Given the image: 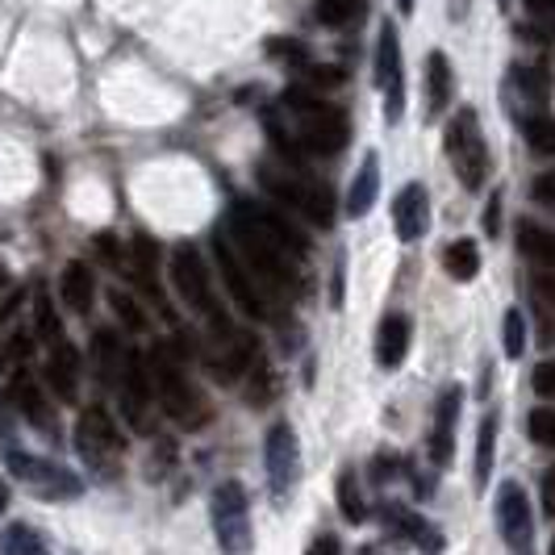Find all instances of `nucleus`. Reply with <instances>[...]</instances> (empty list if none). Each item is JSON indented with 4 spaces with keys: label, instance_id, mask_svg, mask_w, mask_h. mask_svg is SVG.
<instances>
[{
    "label": "nucleus",
    "instance_id": "obj_1",
    "mask_svg": "<svg viewBox=\"0 0 555 555\" xmlns=\"http://www.w3.org/2000/svg\"><path fill=\"white\" fill-rule=\"evenodd\" d=\"M225 238L247 259L263 293H288L301 284V259L309 250V238L284 214L255 201H238L225 218Z\"/></svg>",
    "mask_w": 555,
    "mask_h": 555
},
{
    "label": "nucleus",
    "instance_id": "obj_2",
    "mask_svg": "<svg viewBox=\"0 0 555 555\" xmlns=\"http://www.w3.org/2000/svg\"><path fill=\"white\" fill-rule=\"evenodd\" d=\"M280 109L288 113V130H293V139L301 151L309 155H338L347 142H351V121H347V113L331 105V101H322L318 92H309V88H288L284 96H280Z\"/></svg>",
    "mask_w": 555,
    "mask_h": 555
},
{
    "label": "nucleus",
    "instance_id": "obj_3",
    "mask_svg": "<svg viewBox=\"0 0 555 555\" xmlns=\"http://www.w3.org/2000/svg\"><path fill=\"white\" fill-rule=\"evenodd\" d=\"M142 363H146V376H151V389H155L159 410H164L176 426L201 430V426L209 422V401H205V392L189 380V372L180 367L176 351L164 347V343H155V347L142 356Z\"/></svg>",
    "mask_w": 555,
    "mask_h": 555
},
{
    "label": "nucleus",
    "instance_id": "obj_4",
    "mask_svg": "<svg viewBox=\"0 0 555 555\" xmlns=\"http://www.w3.org/2000/svg\"><path fill=\"white\" fill-rule=\"evenodd\" d=\"M255 176H259V184L268 189V193L284 201L288 209H297L306 222L322 225V230H331L334 225V196L326 184H318V180H309L306 167L297 164H272V159H263V164L255 167Z\"/></svg>",
    "mask_w": 555,
    "mask_h": 555
},
{
    "label": "nucleus",
    "instance_id": "obj_5",
    "mask_svg": "<svg viewBox=\"0 0 555 555\" xmlns=\"http://www.w3.org/2000/svg\"><path fill=\"white\" fill-rule=\"evenodd\" d=\"M76 451L88 464V473H96L101 480H113L121 473V455H126V435L117 430V422L109 417L105 405H88L76 422Z\"/></svg>",
    "mask_w": 555,
    "mask_h": 555
},
{
    "label": "nucleus",
    "instance_id": "obj_6",
    "mask_svg": "<svg viewBox=\"0 0 555 555\" xmlns=\"http://www.w3.org/2000/svg\"><path fill=\"white\" fill-rule=\"evenodd\" d=\"M171 284H176V293H180L184 306L196 309L201 318H209L214 331L230 334V318H225L222 306H218V297H214V284H209V272H205V259H201V250L189 247V243L171 250Z\"/></svg>",
    "mask_w": 555,
    "mask_h": 555
},
{
    "label": "nucleus",
    "instance_id": "obj_7",
    "mask_svg": "<svg viewBox=\"0 0 555 555\" xmlns=\"http://www.w3.org/2000/svg\"><path fill=\"white\" fill-rule=\"evenodd\" d=\"M447 159H451V171L460 176V184L476 193L489 176V146H485V134H480V121H476V109H460L451 121H447Z\"/></svg>",
    "mask_w": 555,
    "mask_h": 555
},
{
    "label": "nucleus",
    "instance_id": "obj_8",
    "mask_svg": "<svg viewBox=\"0 0 555 555\" xmlns=\"http://www.w3.org/2000/svg\"><path fill=\"white\" fill-rule=\"evenodd\" d=\"M214 539L222 555H247L255 534H250L247 514V489L238 480H225L214 489Z\"/></svg>",
    "mask_w": 555,
    "mask_h": 555
},
{
    "label": "nucleus",
    "instance_id": "obj_9",
    "mask_svg": "<svg viewBox=\"0 0 555 555\" xmlns=\"http://www.w3.org/2000/svg\"><path fill=\"white\" fill-rule=\"evenodd\" d=\"M4 464H9V473L22 476L29 489L38 493V498H51V501H72L80 498V476L67 473L63 464H51V460H38V455H29L22 447H9L4 443Z\"/></svg>",
    "mask_w": 555,
    "mask_h": 555
},
{
    "label": "nucleus",
    "instance_id": "obj_10",
    "mask_svg": "<svg viewBox=\"0 0 555 555\" xmlns=\"http://www.w3.org/2000/svg\"><path fill=\"white\" fill-rule=\"evenodd\" d=\"M117 397H121V417L130 422V430L151 435V422H155V389H151L142 351H126L121 380H117Z\"/></svg>",
    "mask_w": 555,
    "mask_h": 555
},
{
    "label": "nucleus",
    "instance_id": "obj_11",
    "mask_svg": "<svg viewBox=\"0 0 555 555\" xmlns=\"http://www.w3.org/2000/svg\"><path fill=\"white\" fill-rule=\"evenodd\" d=\"M214 255H218V272H222V284L230 288V297L238 301L243 313L250 318H268L272 313V301H268V293L255 284V276H247V268L238 263V250L230 247V238H225L222 230L214 234Z\"/></svg>",
    "mask_w": 555,
    "mask_h": 555
},
{
    "label": "nucleus",
    "instance_id": "obj_12",
    "mask_svg": "<svg viewBox=\"0 0 555 555\" xmlns=\"http://www.w3.org/2000/svg\"><path fill=\"white\" fill-rule=\"evenodd\" d=\"M376 83L385 92V117L401 121V113H405V67H401V34L392 22L380 26V42H376Z\"/></svg>",
    "mask_w": 555,
    "mask_h": 555
},
{
    "label": "nucleus",
    "instance_id": "obj_13",
    "mask_svg": "<svg viewBox=\"0 0 555 555\" xmlns=\"http://www.w3.org/2000/svg\"><path fill=\"white\" fill-rule=\"evenodd\" d=\"M498 530L505 539V547L514 555H530V543H534V518H530V501L527 493L509 480L501 485L498 493Z\"/></svg>",
    "mask_w": 555,
    "mask_h": 555
},
{
    "label": "nucleus",
    "instance_id": "obj_14",
    "mask_svg": "<svg viewBox=\"0 0 555 555\" xmlns=\"http://www.w3.org/2000/svg\"><path fill=\"white\" fill-rule=\"evenodd\" d=\"M268 476H272L276 498L293 493V485L301 480V439L288 422H276L268 430Z\"/></svg>",
    "mask_w": 555,
    "mask_h": 555
},
{
    "label": "nucleus",
    "instance_id": "obj_15",
    "mask_svg": "<svg viewBox=\"0 0 555 555\" xmlns=\"http://www.w3.org/2000/svg\"><path fill=\"white\" fill-rule=\"evenodd\" d=\"M9 405L26 417L34 430L55 435V410H51V401H47L42 385L29 376L26 367H17V372H13V380H9Z\"/></svg>",
    "mask_w": 555,
    "mask_h": 555
},
{
    "label": "nucleus",
    "instance_id": "obj_16",
    "mask_svg": "<svg viewBox=\"0 0 555 555\" xmlns=\"http://www.w3.org/2000/svg\"><path fill=\"white\" fill-rule=\"evenodd\" d=\"M460 410H464V389L451 385L435 405V430H430V460L447 468L455 455V430H460Z\"/></svg>",
    "mask_w": 555,
    "mask_h": 555
},
{
    "label": "nucleus",
    "instance_id": "obj_17",
    "mask_svg": "<svg viewBox=\"0 0 555 555\" xmlns=\"http://www.w3.org/2000/svg\"><path fill=\"white\" fill-rule=\"evenodd\" d=\"M392 225H397V238L401 243H417L430 225V196L422 184H405L397 201H392Z\"/></svg>",
    "mask_w": 555,
    "mask_h": 555
},
{
    "label": "nucleus",
    "instance_id": "obj_18",
    "mask_svg": "<svg viewBox=\"0 0 555 555\" xmlns=\"http://www.w3.org/2000/svg\"><path fill=\"white\" fill-rule=\"evenodd\" d=\"M410 356V318L405 313H389L385 322H380V331H376V363L392 372V367H401Z\"/></svg>",
    "mask_w": 555,
    "mask_h": 555
},
{
    "label": "nucleus",
    "instance_id": "obj_19",
    "mask_svg": "<svg viewBox=\"0 0 555 555\" xmlns=\"http://www.w3.org/2000/svg\"><path fill=\"white\" fill-rule=\"evenodd\" d=\"M76 372H80V356L67 338L51 343V360H47V380L59 392V401H76Z\"/></svg>",
    "mask_w": 555,
    "mask_h": 555
},
{
    "label": "nucleus",
    "instance_id": "obj_20",
    "mask_svg": "<svg viewBox=\"0 0 555 555\" xmlns=\"http://www.w3.org/2000/svg\"><path fill=\"white\" fill-rule=\"evenodd\" d=\"M376 196H380V159H376V151H367V155H363V164H360V171L351 176L347 214H351V218H363V214L376 205Z\"/></svg>",
    "mask_w": 555,
    "mask_h": 555
},
{
    "label": "nucleus",
    "instance_id": "obj_21",
    "mask_svg": "<svg viewBox=\"0 0 555 555\" xmlns=\"http://www.w3.org/2000/svg\"><path fill=\"white\" fill-rule=\"evenodd\" d=\"M451 88H455L451 63L443 51H430V59H426V109H430V117H439L451 105Z\"/></svg>",
    "mask_w": 555,
    "mask_h": 555
},
{
    "label": "nucleus",
    "instance_id": "obj_22",
    "mask_svg": "<svg viewBox=\"0 0 555 555\" xmlns=\"http://www.w3.org/2000/svg\"><path fill=\"white\" fill-rule=\"evenodd\" d=\"M59 293H63L67 309H76V313H88V309H92V297H96V284H92V268H88L83 259L67 263V268H63V280H59Z\"/></svg>",
    "mask_w": 555,
    "mask_h": 555
},
{
    "label": "nucleus",
    "instance_id": "obj_23",
    "mask_svg": "<svg viewBox=\"0 0 555 555\" xmlns=\"http://www.w3.org/2000/svg\"><path fill=\"white\" fill-rule=\"evenodd\" d=\"M385 518H392V530H397L401 539H410L414 547H422V552L435 555L439 547H443V539H439L435 530L426 527L417 514H410V509H401V505H389V509H385Z\"/></svg>",
    "mask_w": 555,
    "mask_h": 555
},
{
    "label": "nucleus",
    "instance_id": "obj_24",
    "mask_svg": "<svg viewBox=\"0 0 555 555\" xmlns=\"http://www.w3.org/2000/svg\"><path fill=\"white\" fill-rule=\"evenodd\" d=\"M92 356H96V372H101V380H105L109 389H117V380H121V363H126V351H121L117 334L96 331V338H92Z\"/></svg>",
    "mask_w": 555,
    "mask_h": 555
},
{
    "label": "nucleus",
    "instance_id": "obj_25",
    "mask_svg": "<svg viewBox=\"0 0 555 555\" xmlns=\"http://www.w3.org/2000/svg\"><path fill=\"white\" fill-rule=\"evenodd\" d=\"M518 250L534 259V263H547L555 268V230L539 222H518Z\"/></svg>",
    "mask_w": 555,
    "mask_h": 555
},
{
    "label": "nucleus",
    "instance_id": "obj_26",
    "mask_svg": "<svg viewBox=\"0 0 555 555\" xmlns=\"http://www.w3.org/2000/svg\"><path fill=\"white\" fill-rule=\"evenodd\" d=\"M0 555H51V547L29 522H13L0 530Z\"/></svg>",
    "mask_w": 555,
    "mask_h": 555
},
{
    "label": "nucleus",
    "instance_id": "obj_27",
    "mask_svg": "<svg viewBox=\"0 0 555 555\" xmlns=\"http://www.w3.org/2000/svg\"><path fill=\"white\" fill-rule=\"evenodd\" d=\"M443 268L451 280H476V272H480V247H476L473 238L451 243L443 250Z\"/></svg>",
    "mask_w": 555,
    "mask_h": 555
},
{
    "label": "nucleus",
    "instance_id": "obj_28",
    "mask_svg": "<svg viewBox=\"0 0 555 555\" xmlns=\"http://www.w3.org/2000/svg\"><path fill=\"white\" fill-rule=\"evenodd\" d=\"M509 80L518 83V92L527 96L530 105H543V101H547V92H552V76H547V67H530V63H518V67L509 72Z\"/></svg>",
    "mask_w": 555,
    "mask_h": 555
},
{
    "label": "nucleus",
    "instance_id": "obj_29",
    "mask_svg": "<svg viewBox=\"0 0 555 555\" xmlns=\"http://www.w3.org/2000/svg\"><path fill=\"white\" fill-rule=\"evenodd\" d=\"M493 451H498V414H489L480 422V439H476V485H480V489H489Z\"/></svg>",
    "mask_w": 555,
    "mask_h": 555
},
{
    "label": "nucleus",
    "instance_id": "obj_30",
    "mask_svg": "<svg viewBox=\"0 0 555 555\" xmlns=\"http://www.w3.org/2000/svg\"><path fill=\"white\" fill-rule=\"evenodd\" d=\"M367 0H318V22L331 29H343L351 22H360Z\"/></svg>",
    "mask_w": 555,
    "mask_h": 555
},
{
    "label": "nucleus",
    "instance_id": "obj_31",
    "mask_svg": "<svg viewBox=\"0 0 555 555\" xmlns=\"http://www.w3.org/2000/svg\"><path fill=\"white\" fill-rule=\"evenodd\" d=\"M522 134H527L534 155H555V117L552 113H530L527 121H522Z\"/></svg>",
    "mask_w": 555,
    "mask_h": 555
},
{
    "label": "nucleus",
    "instance_id": "obj_32",
    "mask_svg": "<svg viewBox=\"0 0 555 555\" xmlns=\"http://www.w3.org/2000/svg\"><path fill=\"white\" fill-rule=\"evenodd\" d=\"M338 509L347 514V522H363V518H367V505H363L360 480H356V473H351V468L338 476Z\"/></svg>",
    "mask_w": 555,
    "mask_h": 555
},
{
    "label": "nucleus",
    "instance_id": "obj_33",
    "mask_svg": "<svg viewBox=\"0 0 555 555\" xmlns=\"http://www.w3.org/2000/svg\"><path fill=\"white\" fill-rule=\"evenodd\" d=\"M109 306H113V313L126 322V331H146V313L134 306V297H130L126 288H109Z\"/></svg>",
    "mask_w": 555,
    "mask_h": 555
},
{
    "label": "nucleus",
    "instance_id": "obj_34",
    "mask_svg": "<svg viewBox=\"0 0 555 555\" xmlns=\"http://www.w3.org/2000/svg\"><path fill=\"white\" fill-rule=\"evenodd\" d=\"M522 351H527V318H522V309H509L505 313V356L522 360Z\"/></svg>",
    "mask_w": 555,
    "mask_h": 555
},
{
    "label": "nucleus",
    "instance_id": "obj_35",
    "mask_svg": "<svg viewBox=\"0 0 555 555\" xmlns=\"http://www.w3.org/2000/svg\"><path fill=\"white\" fill-rule=\"evenodd\" d=\"M527 430L539 447H552L555 451V405H543V410H530L527 414Z\"/></svg>",
    "mask_w": 555,
    "mask_h": 555
},
{
    "label": "nucleus",
    "instance_id": "obj_36",
    "mask_svg": "<svg viewBox=\"0 0 555 555\" xmlns=\"http://www.w3.org/2000/svg\"><path fill=\"white\" fill-rule=\"evenodd\" d=\"M38 334H42L47 343H59V338H63V322H59V313L51 309V297H47V293H38Z\"/></svg>",
    "mask_w": 555,
    "mask_h": 555
},
{
    "label": "nucleus",
    "instance_id": "obj_37",
    "mask_svg": "<svg viewBox=\"0 0 555 555\" xmlns=\"http://www.w3.org/2000/svg\"><path fill=\"white\" fill-rule=\"evenodd\" d=\"M268 51L280 59V63H293V67H309L306 63V47L301 42H293V38H272L268 42Z\"/></svg>",
    "mask_w": 555,
    "mask_h": 555
},
{
    "label": "nucleus",
    "instance_id": "obj_38",
    "mask_svg": "<svg viewBox=\"0 0 555 555\" xmlns=\"http://www.w3.org/2000/svg\"><path fill=\"white\" fill-rule=\"evenodd\" d=\"M530 385H534V392H539V397L555 401V360L539 363V367H534V376H530Z\"/></svg>",
    "mask_w": 555,
    "mask_h": 555
},
{
    "label": "nucleus",
    "instance_id": "obj_39",
    "mask_svg": "<svg viewBox=\"0 0 555 555\" xmlns=\"http://www.w3.org/2000/svg\"><path fill=\"white\" fill-rule=\"evenodd\" d=\"M96 250H101V259H105L109 268H126V259H130L113 234H96Z\"/></svg>",
    "mask_w": 555,
    "mask_h": 555
},
{
    "label": "nucleus",
    "instance_id": "obj_40",
    "mask_svg": "<svg viewBox=\"0 0 555 555\" xmlns=\"http://www.w3.org/2000/svg\"><path fill=\"white\" fill-rule=\"evenodd\" d=\"M530 193H534V201H539L543 209H552V214H555V167H552V171H543V176L530 184Z\"/></svg>",
    "mask_w": 555,
    "mask_h": 555
},
{
    "label": "nucleus",
    "instance_id": "obj_41",
    "mask_svg": "<svg viewBox=\"0 0 555 555\" xmlns=\"http://www.w3.org/2000/svg\"><path fill=\"white\" fill-rule=\"evenodd\" d=\"M306 72H309V83H313V88H338V83L347 80L343 67H326V63H322V67H306Z\"/></svg>",
    "mask_w": 555,
    "mask_h": 555
},
{
    "label": "nucleus",
    "instance_id": "obj_42",
    "mask_svg": "<svg viewBox=\"0 0 555 555\" xmlns=\"http://www.w3.org/2000/svg\"><path fill=\"white\" fill-rule=\"evenodd\" d=\"M306 555H343V547H338V539H334V534H318V539L309 543Z\"/></svg>",
    "mask_w": 555,
    "mask_h": 555
},
{
    "label": "nucleus",
    "instance_id": "obj_43",
    "mask_svg": "<svg viewBox=\"0 0 555 555\" xmlns=\"http://www.w3.org/2000/svg\"><path fill=\"white\" fill-rule=\"evenodd\" d=\"M485 230H489V234H498L501 230V193H493L489 209H485Z\"/></svg>",
    "mask_w": 555,
    "mask_h": 555
},
{
    "label": "nucleus",
    "instance_id": "obj_44",
    "mask_svg": "<svg viewBox=\"0 0 555 555\" xmlns=\"http://www.w3.org/2000/svg\"><path fill=\"white\" fill-rule=\"evenodd\" d=\"M543 509L555 518V468H547V473H543Z\"/></svg>",
    "mask_w": 555,
    "mask_h": 555
},
{
    "label": "nucleus",
    "instance_id": "obj_45",
    "mask_svg": "<svg viewBox=\"0 0 555 555\" xmlns=\"http://www.w3.org/2000/svg\"><path fill=\"white\" fill-rule=\"evenodd\" d=\"M17 306H22V293H9V297L0 301V331H4V322L17 313Z\"/></svg>",
    "mask_w": 555,
    "mask_h": 555
},
{
    "label": "nucleus",
    "instance_id": "obj_46",
    "mask_svg": "<svg viewBox=\"0 0 555 555\" xmlns=\"http://www.w3.org/2000/svg\"><path fill=\"white\" fill-rule=\"evenodd\" d=\"M534 288H539V293H543V297L555 306V276H539V280H534Z\"/></svg>",
    "mask_w": 555,
    "mask_h": 555
},
{
    "label": "nucleus",
    "instance_id": "obj_47",
    "mask_svg": "<svg viewBox=\"0 0 555 555\" xmlns=\"http://www.w3.org/2000/svg\"><path fill=\"white\" fill-rule=\"evenodd\" d=\"M543 29H547V34H555V4H552V9H543Z\"/></svg>",
    "mask_w": 555,
    "mask_h": 555
},
{
    "label": "nucleus",
    "instance_id": "obj_48",
    "mask_svg": "<svg viewBox=\"0 0 555 555\" xmlns=\"http://www.w3.org/2000/svg\"><path fill=\"white\" fill-rule=\"evenodd\" d=\"M555 0H527V9H534V13H543V9H552Z\"/></svg>",
    "mask_w": 555,
    "mask_h": 555
},
{
    "label": "nucleus",
    "instance_id": "obj_49",
    "mask_svg": "<svg viewBox=\"0 0 555 555\" xmlns=\"http://www.w3.org/2000/svg\"><path fill=\"white\" fill-rule=\"evenodd\" d=\"M4 505H9V485L0 480V514H4Z\"/></svg>",
    "mask_w": 555,
    "mask_h": 555
},
{
    "label": "nucleus",
    "instance_id": "obj_50",
    "mask_svg": "<svg viewBox=\"0 0 555 555\" xmlns=\"http://www.w3.org/2000/svg\"><path fill=\"white\" fill-rule=\"evenodd\" d=\"M397 9H401V13H414V0H397Z\"/></svg>",
    "mask_w": 555,
    "mask_h": 555
},
{
    "label": "nucleus",
    "instance_id": "obj_51",
    "mask_svg": "<svg viewBox=\"0 0 555 555\" xmlns=\"http://www.w3.org/2000/svg\"><path fill=\"white\" fill-rule=\"evenodd\" d=\"M356 555H380V547H360Z\"/></svg>",
    "mask_w": 555,
    "mask_h": 555
},
{
    "label": "nucleus",
    "instance_id": "obj_52",
    "mask_svg": "<svg viewBox=\"0 0 555 555\" xmlns=\"http://www.w3.org/2000/svg\"><path fill=\"white\" fill-rule=\"evenodd\" d=\"M0 288H9V272L4 268H0Z\"/></svg>",
    "mask_w": 555,
    "mask_h": 555
},
{
    "label": "nucleus",
    "instance_id": "obj_53",
    "mask_svg": "<svg viewBox=\"0 0 555 555\" xmlns=\"http://www.w3.org/2000/svg\"><path fill=\"white\" fill-rule=\"evenodd\" d=\"M552 555H555V543H552Z\"/></svg>",
    "mask_w": 555,
    "mask_h": 555
}]
</instances>
